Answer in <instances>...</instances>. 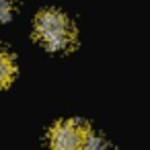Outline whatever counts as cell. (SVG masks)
<instances>
[{"instance_id": "2", "label": "cell", "mask_w": 150, "mask_h": 150, "mask_svg": "<svg viewBox=\"0 0 150 150\" xmlns=\"http://www.w3.org/2000/svg\"><path fill=\"white\" fill-rule=\"evenodd\" d=\"M88 132V125L78 119H62L50 132L52 150H82Z\"/></svg>"}, {"instance_id": "3", "label": "cell", "mask_w": 150, "mask_h": 150, "mask_svg": "<svg viewBox=\"0 0 150 150\" xmlns=\"http://www.w3.org/2000/svg\"><path fill=\"white\" fill-rule=\"evenodd\" d=\"M13 76H15V60L6 50L0 47V88L6 86L13 80Z\"/></svg>"}, {"instance_id": "4", "label": "cell", "mask_w": 150, "mask_h": 150, "mask_svg": "<svg viewBox=\"0 0 150 150\" xmlns=\"http://www.w3.org/2000/svg\"><path fill=\"white\" fill-rule=\"evenodd\" d=\"M82 150H107V142H105L101 136H97V134L88 132V136H86V140H84V148H82Z\"/></svg>"}, {"instance_id": "1", "label": "cell", "mask_w": 150, "mask_h": 150, "mask_svg": "<svg viewBox=\"0 0 150 150\" xmlns=\"http://www.w3.org/2000/svg\"><path fill=\"white\" fill-rule=\"evenodd\" d=\"M35 35L47 50H68L74 43L70 19L56 8H43L35 19Z\"/></svg>"}, {"instance_id": "5", "label": "cell", "mask_w": 150, "mask_h": 150, "mask_svg": "<svg viewBox=\"0 0 150 150\" xmlns=\"http://www.w3.org/2000/svg\"><path fill=\"white\" fill-rule=\"evenodd\" d=\"M13 6H15V0H0V23L11 19Z\"/></svg>"}]
</instances>
